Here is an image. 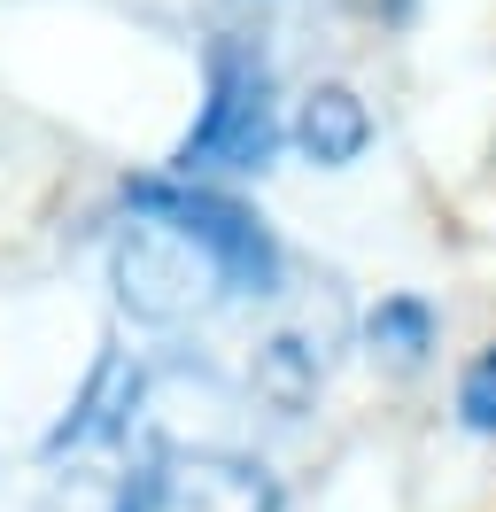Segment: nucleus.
Wrapping results in <instances>:
<instances>
[{"mask_svg":"<svg viewBox=\"0 0 496 512\" xmlns=\"http://www.w3.org/2000/svg\"><path fill=\"white\" fill-rule=\"evenodd\" d=\"M233 288H241V272L225 264V249L171 210H148L117 241V303L140 326H186L217 311Z\"/></svg>","mask_w":496,"mask_h":512,"instance_id":"obj_1","label":"nucleus"},{"mask_svg":"<svg viewBox=\"0 0 496 512\" xmlns=\"http://www.w3.org/2000/svg\"><path fill=\"white\" fill-rule=\"evenodd\" d=\"M272 156V70L248 39H217L210 47V109L202 125L186 132L179 171L202 179V171H256Z\"/></svg>","mask_w":496,"mask_h":512,"instance_id":"obj_2","label":"nucleus"},{"mask_svg":"<svg viewBox=\"0 0 496 512\" xmlns=\"http://www.w3.org/2000/svg\"><path fill=\"white\" fill-rule=\"evenodd\" d=\"M124 512H279V489L256 458L233 450H171L132 481Z\"/></svg>","mask_w":496,"mask_h":512,"instance_id":"obj_3","label":"nucleus"},{"mask_svg":"<svg viewBox=\"0 0 496 512\" xmlns=\"http://www.w3.org/2000/svg\"><path fill=\"white\" fill-rule=\"evenodd\" d=\"M132 202L140 210H171V218H186V225H202L217 249H225V264L241 272V288H272L279 280V249H272V233L248 218L241 202H225V194H202V187H132Z\"/></svg>","mask_w":496,"mask_h":512,"instance_id":"obj_4","label":"nucleus"},{"mask_svg":"<svg viewBox=\"0 0 496 512\" xmlns=\"http://www.w3.org/2000/svg\"><path fill=\"white\" fill-rule=\"evenodd\" d=\"M295 140H303L310 163H357L365 140H372V117L349 86H318V94L303 101V117H295Z\"/></svg>","mask_w":496,"mask_h":512,"instance_id":"obj_5","label":"nucleus"},{"mask_svg":"<svg viewBox=\"0 0 496 512\" xmlns=\"http://www.w3.org/2000/svg\"><path fill=\"white\" fill-rule=\"evenodd\" d=\"M132 404H140V373H132L124 357H109V365L93 373V388H86V404H78V419L55 435V450H78V443H101V435L132 427Z\"/></svg>","mask_w":496,"mask_h":512,"instance_id":"obj_6","label":"nucleus"},{"mask_svg":"<svg viewBox=\"0 0 496 512\" xmlns=\"http://www.w3.org/2000/svg\"><path fill=\"white\" fill-rule=\"evenodd\" d=\"M372 342L411 365V357H427V342H434V311H427V303H411V295H396V303L372 311Z\"/></svg>","mask_w":496,"mask_h":512,"instance_id":"obj_7","label":"nucleus"},{"mask_svg":"<svg viewBox=\"0 0 496 512\" xmlns=\"http://www.w3.org/2000/svg\"><path fill=\"white\" fill-rule=\"evenodd\" d=\"M458 412L473 419V427H481V435H496V350L481 357V365H473V373H465V388H458Z\"/></svg>","mask_w":496,"mask_h":512,"instance_id":"obj_8","label":"nucleus"}]
</instances>
